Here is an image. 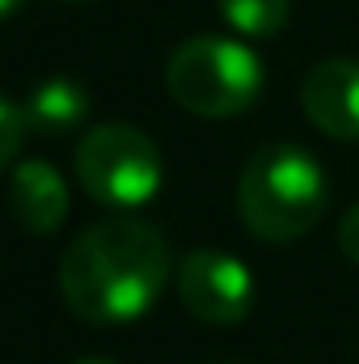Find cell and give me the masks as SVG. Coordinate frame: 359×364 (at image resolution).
Returning a JSON list of instances; mask_svg holds the SVG:
<instances>
[{"mask_svg":"<svg viewBox=\"0 0 359 364\" xmlns=\"http://www.w3.org/2000/svg\"><path fill=\"white\" fill-rule=\"evenodd\" d=\"M165 90L199 119H233L258 102L263 60L241 38L199 34L174 47L165 64Z\"/></svg>","mask_w":359,"mask_h":364,"instance_id":"3","label":"cell"},{"mask_svg":"<svg viewBox=\"0 0 359 364\" xmlns=\"http://www.w3.org/2000/svg\"><path fill=\"white\" fill-rule=\"evenodd\" d=\"M21 114H26V127L34 136L77 132L85 123V114H89V90L81 81H72V77H47L21 102Z\"/></svg>","mask_w":359,"mask_h":364,"instance_id":"8","label":"cell"},{"mask_svg":"<svg viewBox=\"0 0 359 364\" xmlns=\"http://www.w3.org/2000/svg\"><path fill=\"white\" fill-rule=\"evenodd\" d=\"M174 279L186 314L207 326H237L254 309V275L228 250H190L174 267Z\"/></svg>","mask_w":359,"mask_h":364,"instance_id":"5","label":"cell"},{"mask_svg":"<svg viewBox=\"0 0 359 364\" xmlns=\"http://www.w3.org/2000/svg\"><path fill=\"white\" fill-rule=\"evenodd\" d=\"M68 4H85V0H68Z\"/></svg>","mask_w":359,"mask_h":364,"instance_id":"14","label":"cell"},{"mask_svg":"<svg viewBox=\"0 0 359 364\" xmlns=\"http://www.w3.org/2000/svg\"><path fill=\"white\" fill-rule=\"evenodd\" d=\"M9 208L26 233L51 237L68 220V182L43 157L17 161L9 170Z\"/></svg>","mask_w":359,"mask_h":364,"instance_id":"7","label":"cell"},{"mask_svg":"<svg viewBox=\"0 0 359 364\" xmlns=\"http://www.w3.org/2000/svg\"><path fill=\"white\" fill-rule=\"evenodd\" d=\"M170 275L174 255L165 233L148 220L114 216L68 242L60 259V292L81 322L123 326L157 305Z\"/></svg>","mask_w":359,"mask_h":364,"instance_id":"1","label":"cell"},{"mask_svg":"<svg viewBox=\"0 0 359 364\" xmlns=\"http://www.w3.org/2000/svg\"><path fill=\"white\" fill-rule=\"evenodd\" d=\"M26 114H21V106L17 102H9L4 93H0V174L9 170V166H17V153H21V140H26Z\"/></svg>","mask_w":359,"mask_h":364,"instance_id":"10","label":"cell"},{"mask_svg":"<svg viewBox=\"0 0 359 364\" xmlns=\"http://www.w3.org/2000/svg\"><path fill=\"white\" fill-rule=\"evenodd\" d=\"M300 106L321 136L359 144V60L334 55L313 64L300 85Z\"/></svg>","mask_w":359,"mask_h":364,"instance_id":"6","label":"cell"},{"mask_svg":"<svg viewBox=\"0 0 359 364\" xmlns=\"http://www.w3.org/2000/svg\"><path fill=\"white\" fill-rule=\"evenodd\" d=\"M220 17L241 38H275L287 26V0H216Z\"/></svg>","mask_w":359,"mask_h":364,"instance_id":"9","label":"cell"},{"mask_svg":"<svg viewBox=\"0 0 359 364\" xmlns=\"http://www.w3.org/2000/svg\"><path fill=\"white\" fill-rule=\"evenodd\" d=\"M21 4H26V0H0V21H4V17H13Z\"/></svg>","mask_w":359,"mask_h":364,"instance_id":"12","label":"cell"},{"mask_svg":"<svg viewBox=\"0 0 359 364\" xmlns=\"http://www.w3.org/2000/svg\"><path fill=\"white\" fill-rule=\"evenodd\" d=\"M338 250L359 267V203H351L338 220Z\"/></svg>","mask_w":359,"mask_h":364,"instance_id":"11","label":"cell"},{"mask_svg":"<svg viewBox=\"0 0 359 364\" xmlns=\"http://www.w3.org/2000/svg\"><path fill=\"white\" fill-rule=\"evenodd\" d=\"M72 364H114V360H101V356H85V360H72Z\"/></svg>","mask_w":359,"mask_h":364,"instance_id":"13","label":"cell"},{"mask_svg":"<svg viewBox=\"0 0 359 364\" xmlns=\"http://www.w3.org/2000/svg\"><path fill=\"white\" fill-rule=\"evenodd\" d=\"M330 182L300 144H263L237 178V216L258 242H300L326 216Z\"/></svg>","mask_w":359,"mask_h":364,"instance_id":"2","label":"cell"},{"mask_svg":"<svg viewBox=\"0 0 359 364\" xmlns=\"http://www.w3.org/2000/svg\"><path fill=\"white\" fill-rule=\"evenodd\" d=\"M161 153L136 123H97L77 144V182L101 208H144L161 191Z\"/></svg>","mask_w":359,"mask_h":364,"instance_id":"4","label":"cell"}]
</instances>
